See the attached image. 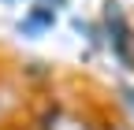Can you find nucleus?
Returning <instances> with one entry per match:
<instances>
[{"mask_svg": "<svg viewBox=\"0 0 134 130\" xmlns=\"http://www.w3.org/2000/svg\"><path fill=\"white\" fill-rule=\"evenodd\" d=\"M108 26H112V45H115V56H119L127 67L134 63V56H130V30H127V22H123V15L115 11V4H108Z\"/></svg>", "mask_w": 134, "mask_h": 130, "instance_id": "nucleus-1", "label": "nucleus"}]
</instances>
